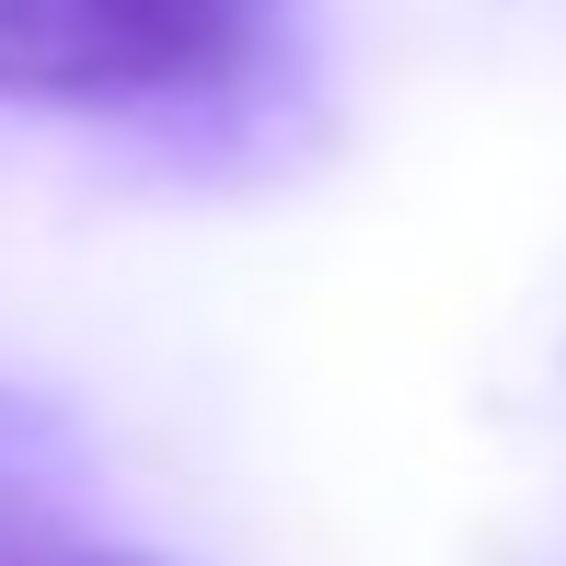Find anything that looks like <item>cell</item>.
I'll list each match as a JSON object with an SVG mask.
<instances>
[{"label":"cell","mask_w":566,"mask_h":566,"mask_svg":"<svg viewBox=\"0 0 566 566\" xmlns=\"http://www.w3.org/2000/svg\"><path fill=\"white\" fill-rule=\"evenodd\" d=\"M290 0H0L12 105H209L254 82Z\"/></svg>","instance_id":"cell-1"},{"label":"cell","mask_w":566,"mask_h":566,"mask_svg":"<svg viewBox=\"0 0 566 566\" xmlns=\"http://www.w3.org/2000/svg\"><path fill=\"white\" fill-rule=\"evenodd\" d=\"M46 532H70V521H59V497H46V485L23 474L12 451H0V555H23V544H46Z\"/></svg>","instance_id":"cell-2"},{"label":"cell","mask_w":566,"mask_h":566,"mask_svg":"<svg viewBox=\"0 0 566 566\" xmlns=\"http://www.w3.org/2000/svg\"><path fill=\"white\" fill-rule=\"evenodd\" d=\"M93 544H82V532H46V544H23V555H0V566H82Z\"/></svg>","instance_id":"cell-3"},{"label":"cell","mask_w":566,"mask_h":566,"mask_svg":"<svg viewBox=\"0 0 566 566\" xmlns=\"http://www.w3.org/2000/svg\"><path fill=\"white\" fill-rule=\"evenodd\" d=\"M82 566H150V555H82Z\"/></svg>","instance_id":"cell-4"}]
</instances>
